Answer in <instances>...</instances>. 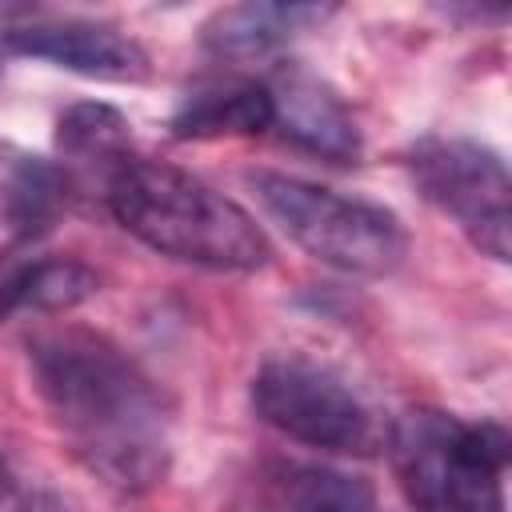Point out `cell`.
<instances>
[{
	"label": "cell",
	"instance_id": "cell-8",
	"mask_svg": "<svg viewBox=\"0 0 512 512\" xmlns=\"http://www.w3.org/2000/svg\"><path fill=\"white\" fill-rule=\"evenodd\" d=\"M264 88L272 100V128H280L284 140L328 164L360 160V128L340 92L324 76L300 64H284Z\"/></svg>",
	"mask_w": 512,
	"mask_h": 512
},
{
	"label": "cell",
	"instance_id": "cell-14",
	"mask_svg": "<svg viewBox=\"0 0 512 512\" xmlns=\"http://www.w3.org/2000/svg\"><path fill=\"white\" fill-rule=\"evenodd\" d=\"M64 196H68V184L56 164H48L40 156H16V164L8 168L4 212H8V224L16 228V236L48 232L64 208Z\"/></svg>",
	"mask_w": 512,
	"mask_h": 512
},
{
	"label": "cell",
	"instance_id": "cell-4",
	"mask_svg": "<svg viewBox=\"0 0 512 512\" xmlns=\"http://www.w3.org/2000/svg\"><path fill=\"white\" fill-rule=\"evenodd\" d=\"M248 188L256 192L264 216L296 248L336 272L388 276L408 256V232L400 216L384 204L264 168L248 172Z\"/></svg>",
	"mask_w": 512,
	"mask_h": 512
},
{
	"label": "cell",
	"instance_id": "cell-15",
	"mask_svg": "<svg viewBox=\"0 0 512 512\" xmlns=\"http://www.w3.org/2000/svg\"><path fill=\"white\" fill-rule=\"evenodd\" d=\"M16 512H68V504H64V500H56L52 492H36V496L20 500V504H16Z\"/></svg>",
	"mask_w": 512,
	"mask_h": 512
},
{
	"label": "cell",
	"instance_id": "cell-13",
	"mask_svg": "<svg viewBox=\"0 0 512 512\" xmlns=\"http://www.w3.org/2000/svg\"><path fill=\"white\" fill-rule=\"evenodd\" d=\"M272 504L276 512H380L360 476L316 464H280L272 472Z\"/></svg>",
	"mask_w": 512,
	"mask_h": 512
},
{
	"label": "cell",
	"instance_id": "cell-11",
	"mask_svg": "<svg viewBox=\"0 0 512 512\" xmlns=\"http://www.w3.org/2000/svg\"><path fill=\"white\" fill-rule=\"evenodd\" d=\"M100 292V276L72 256H40L20 268H12L0 280V320L16 312H36V316H56L72 312L84 300Z\"/></svg>",
	"mask_w": 512,
	"mask_h": 512
},
{
	"label": "cell",
	"instance_id": "cell-2",
	"mask_svg": "<svg viewBox=\"0 0 512 512\" xmlns=\"http://www.w3.org/2000/svg\"><path fill=\"white\" fill-rule=\"evenodd\" d=\"M116 224L160 256L212 272H256L272 260L264 228L200 176L132 156L104 192Z\"/></svg>",
	"mask_w": 512,
	"mask_h": 512
},
{
	"label": "cell",
	"instance_id": "cell-7",
	"mask_svg": "<svg viewBox=\"0 0 512 512\" xmlns=\"http://www.w3.org/2000/svg\"><path fill=\"white\" fill-rule=\"evenodd\" d=\"M4 48L100 84H140L152 72L148 52L132 36L96 20H36L4 28Z\"/></svg>",
	"mask_w": 512,
	"mask_h": 512
},
{
	"label": "cell",
	"instance_id": "cell-3",
	"mask_svg": "<svg viewBox=\"0 0 512 512\" xmlns=\"http://www.w3.org/2000/svg\"><path fill=\"white\" fill-rule=\"evenodd\" d=\"M396 484L416 512H504L512 440L500 424H464L436 408H408L384 440Z\"/></svg>",
	"mask_w": 512,
	"mask_h": 512
},
{
	"label": "cell",
	"instance_id": "cell-12",
	"mask_svg": "<svg viewBox=\"0 0 512 512\" xmlns=\"http://www.w3.org/2000/svg\"><path fill=\"white\" fill-rule=\"evenodd\" d=\"M272 128V100L264 84H212L192 96L172 116L176 140H220V136H260Z\"/></svg>",
	"mask_w": 512,
	"mask_h": 512
},
{
	"label": "cell",
	"instance_id": "cell-6",
	"mask_svg": "<svg viewBox=\"0 0 512 512\" xmlns=\"http://www.w3.org/2000/svg\"><path fill=\"white\" fill-rule=\"evenodd\" d=\"M420 196L448 216L472 248L508 264L512 256V184L500 152L468 136H424L408 152Z\"/></svg>",
	"mask_w": 512,
	"mask_h": 512
},
{
	"label": "cell",
	"instance_id": "cell-1",
	"mask_svg": "<svg viewBox=\"0 0 512 512\" xmlns=\"http://www.w3.org/2000/svg\"><path fill=\"white\" fill-rule=\"evenodd\" d=\"M28 368L68 452L112 492L140 496L172 464V416L144 368L104 332L48 328L28 340Z\"/></svg>",
	"mask_w": 512,
	"mask_h": 512
},
{
	"label": "cell",
	"instance_id": "cell-10",
	"mask_svg": "<svg viewBox=\"0 0 512 512\" xmlns=\"http://www.w3.org/2000/svg\"><path fill=\"white\" fill-rule=\"evenodd\" d=\"M56 148L64 160V184H100V192H108V184L132 160V132L112 104L84 100L56 120Z\"/></svg>",
	"mask_w": 512,
	"mask_h": 512
},
{
	"label": "cell",
	"instance_id": "cell-9",
	"mask_svg": "<svg viewBox=\"0 0 512 512\" xmlns=\"http://www.w3.org/2000/svg\"><path fill=\"white\" fill-rule=\"evenodd\" d=\"M332 12H336L332 4H268V0L232 4L204 20L200 40L220 60H260L284 48L292 36L324 24Z\"/></svg>",
	"mask_w": 512,
	"mask_h": 512
},
{
	"label": "cell",
	"instance_id": "cell-16",
	"mask_svg": "<svg viewBox=\"0 0 512 512\" xmlns=\"http://www.w3.org/2000/svg\"><path fill=\"white\" fill-rule=\"evenodd\" d=\"M8 492H12V472H8V464L0 460V500H4Z\"/></svg>",
	"mask_w": 512,
	"mask_h": 512
},
{
	"label": "cell",
	"instance_id": "cell-5",
	"mask_svg": "<svg viewBox=\"0 0 512 512\" xmlns=\"http://www.w3.org/2000/svg\"><path fill=\"white\" fill-rule=\"evenodd\" d=\"M256 416L308 448L376 456L388 440L380 412L332 368L304 356H272L252 376Z\"/></svg>",
	"mask_w": 512,
	"mask_h": 512
}]
</instances>
